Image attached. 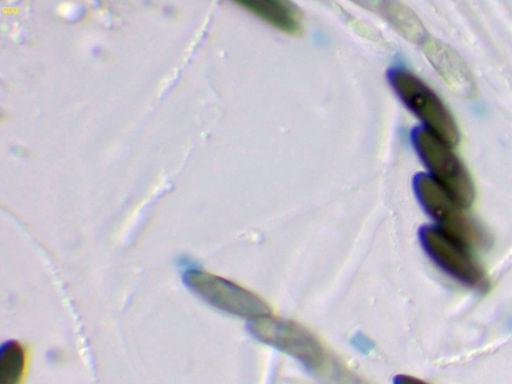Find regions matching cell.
Listing matches in <instances>:
<instances>
[{
    "instance_id": "cell-1",
    "label": "cell",
    "mask_w": 512,
    "mask_h": 384,
    "mask_svg": "<svg viewBox=\"0 0 512 384\" xmlns=\"http://www.w3.org/2000/svg\"><path fill=\"white\" fill-rule=\"evenodd\" d=\"M413 188L419 203L440 230L469 248L484 247L488 244L489 237L484 228L429 174L415 175Z\"/></svg>"
},
{
    "instance_id": "cell-2",
    "label": "cell",
    "mask_w": 512,
    "mask_h": 384,
    "mask_svg": "<svg viewBox=\"0 0 512 384\" xmlns=\"http://www.w3.org/2000/svg\"><path fill=\"white\" fill-rule=\"evenodd\" d=\"M413 145L428 168L430 176L463 208L474 200L475 188L467 169L451 146L425 128L412 132Z\"/></svg>"
},
{
    "instance_id": "cell-3",
    "label": "cell",
    "mask_w": 512,
    "mask_h": 384,
    "mask_svg": "<svg viewBox=\"0 0 512 384\" xmlns=\"http://www.w3.org/2000/svg\"><path fill=\"white\" fill-rule=\"evenodd\" d=\"M389 80L405 105L425 124V129L451 147L458 144L460 133L454 118L424 82L400 69L391 71Z\"/></svg>"
},
{
    "instance_id": "cell-4",
    "label": "cell",
    "mask_w": 512,
    "mask_h": 384,
    "mask_svg": "<svg viewBox=\"0 0 512 384\" xmlns=\"http://www.w3.org/2000/svg\"><path fill=\"white\" fill-rule=\"evenodd\" d=\"M250 333L259 341L286 353L310 371L325 366V350L318 339L299 323L267 315L251 320Z\"/></svg>"
},
{
    "instance_id": "cell-5",
    "label": "cell",
    "mask_w": 512,
    "mask_h": 384,
    "mask_svg": "<svg viewBox=\"0 0 512 384\" xmlns=\"http://www.w3.org/2000/svg\"><path fill=\"white\" fill-rule=\"evenodd\" d=\"M186 285L208 304L226 313L254 320L271 314V308L252 291L201 270L184 275Z\"/></svg>"
},
{
    "instance_id": "cell-6",
    "label": "cell",
    "mask_w": 512,
    "mask_h": 384,
    "mask_svg": "<svg viewBox=\"0 0 512 384\" xmlns=\"http://www.w3.org/2000/svg\"><path fill=\"white\" fill-rule=\"evenodd\" d=\"M419 240L426 254L443 271L468 286H486L485 271L471 248L436 226H422Z\"/></svg>"
},
{
    "instance_id": "cell-7",
    "label": "cell",
    "mask_w": 512,
    "mask_h": 384,
    "mask_svg": "<svg viewBox=\"0 0 512 384\" xmlns=\"http://www.w3.org/2000/svg\"><path fill=\"white\" fill-rule=\"evenodd\" d=\"M424 53L455 94L463 98H472L476 95L475 79L464 60L453 48L438 40H428L424 44Z\"/></svg>"
},
{
    "instance_id": "cell-8",
    "label": "cell",
    "mask_w": 512,
    "mask_h": 384,
    "mask_svg": "<svg viewBox=\"0 0 512 384\" xmlns=\"http://www.w3.org/2000/svg\"><path fill=\"white\" fill-rule=\"evenodd\" d=\"M239 4L275 28L296 34L301 30L299 13L293 5L280 0H244Z\"/></svg>"
},
{
    "instance_id": "cell-9",
    "label": "cell",
    "mask_w": 512,
    "mask_h": 384,
    "mask_svg": "<svg viewBox=\"0 0 512 384\" xmlns=\"http://www.w3.org/2000/svg\"><path fill=\"white\" fill-rule=\"evenodd\" d=\"M29 351L18 341L4 344L0 352V384H23Z\"/></svg>"
},
{
    "instance_id": "cell-10",
    "label": "cell",
    "mask_w": 512,
    "mask_h": 384,
    "mask_svg": "<svg viewBox=\"0 0 512 384\" xmlns=\"http://www.w3.org/2000/svg\"><path fill=\"white\" fill-rule=\"evenodd\" d=\"M381 5L380 11L404 37L416 43L425 42V28L413 11L399 2H383Z\"/></svg>"
},
{
    "instance_id": "cell-11",
    "label": "cell",
    "mask_w": 512,
    "mask_h": 384,
    "mask_svg": "<svg viewBox=\"0 0 512 384\" xmlns=\"http://www.w3.org/2000/svg\"><path fill=\"white\" fill-rule=\"evenodd\" d=\"M336 381L338 384H365L364 381L358 379L354 375H351L346 370L336 371Z\"/></svg>"
},
{
    "instance_id": "cell-12",
    "label": "cell",
    "mask_w": 512,
    "mask_h": 384,
    "mask_svg": "<svg viewBox=\"0 0 512 384\" xmlns=\"http://www.w3.org/2000/svg\"><path fill=\"white\" fill-rule=\"evenodd\" d=\"M393 384H428V383L419 378H416V377H413L410 375L399 374L393 378Z\"/></svg>"
}]
</instances>
